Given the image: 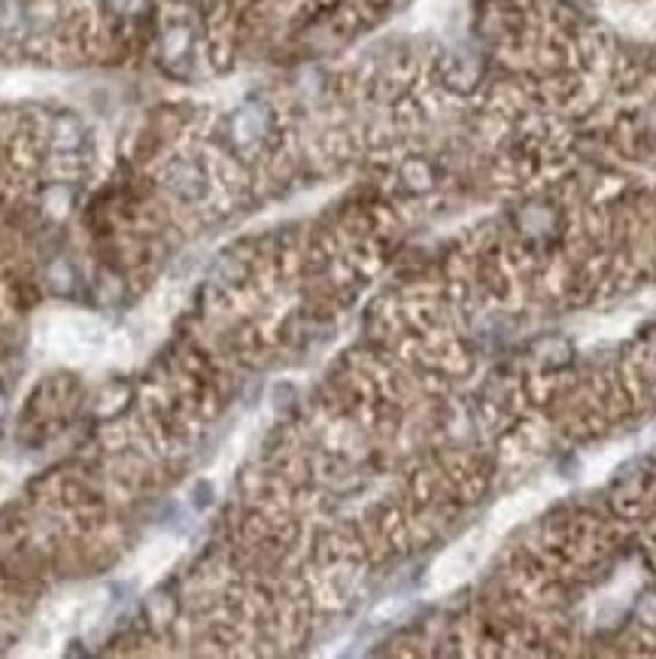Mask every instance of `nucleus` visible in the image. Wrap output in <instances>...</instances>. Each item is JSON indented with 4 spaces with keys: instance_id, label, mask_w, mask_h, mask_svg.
Returning a JSON list of instances; mask_svg holds the SVG:
<instances>
[{
    "instance_id": "1",
    "label": "nucleus",
    "mask_w": 656,
    "mask_h": 659,
    "mask_svg": "<svg viewBox=\"0 0 656 659\" xmlns=\"http://www.w3.org/2000/svg\"><path fill=\"white\" fill-rule=\"evenodd\" d=\"M101 338H104L101 322L91 320V316H82V313L61 316V320H55L46 329L49 349L64 358H79V356L91 353V349L101 344Z\"/></svg>"
},
{
    "instance_id": "2",
    "label": "nucleus",
    "mask_w": 656,
    "mask_h": 659,
    "mask_svg": "<svg viewBox=\"0 0 656 659\" xmlns=\"http://www.w3.org/2000/svg\"><path fill=\"white\" fill-rule=\"evenodd\" d=\"M480 556H484V535L477 532V535L465 538L462 544H456L453 550H447V553L438 559V565L431 569L429 583L435 589L456 587V583H462L471 571H475V565L480 562Z\"/></svg>"
},
{
    "instance_id": "3",
    "label": "nucleus",
    "mask_w": 656,
    "mask_h": 659,
    "mask_svg": "<svg viewBox=\"0 0 656 659\" xmlns=\"http://www.w3.org/2000/svg\"><path fill=\"white\" fill-rule=\"evenodd\" d=\"M177 541L173 538H155L149 541V544L140 550V565H143L146 574H159L162 569H168L173 562V556H177Z\"/></svg>"
}]
</instances>
